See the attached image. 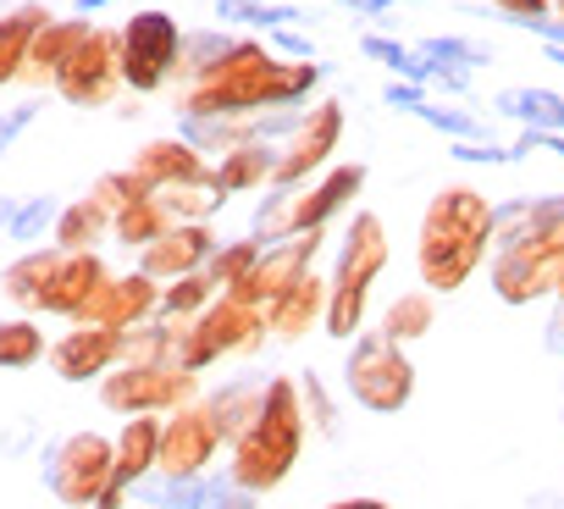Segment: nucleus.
I'll use <instances>...</instances> for the list:
<instances>
[{
  "instance_id": "f257e3e1",
  "label": "nucleus",
  "mask_w": 564,
  "mask_h": 509,
  "mask_svg": "<svg viewBox=\"0 0 564 509\" xmlns=\"http://www.w3.org/2000/svg\"><path fill=\"white\" fill-rule=\"evenodd\" d=\"M498 111L531 122V133H558L564 128V95H553V89H503Z\"/></svg>"
},
{
  "instance_id": "f03ea898",
  "label": "nucleus",
  "mask_w": 564,
  "mask_h": 509,
  "mask_svg": "<svg viewBox=\"0 0 564 509\" xmlns=\"http://www.w3.org/2000/svg\"><path fill=\"white\" fill-rule=\"evenodd\" d=\"M426 56H432V62H459V67H481V62H487V51H481V45H465V40H432Z\"/></svg>"
},
{
  "instance_id": "7ed1b4c3",
  "label": "nucleus",
  "mask_w": 564,
  "mask_h": 509,
  "mask_svg": "<svg viewBox=\"0 0 564 509\" xmlns=\"http://www.w3.org/2000/svg\"><path fill=\"white\" fill-rule=\"evenodd\" d=\"M426 122H437V128H448V133H481L470 117H459V111H437V106H415Z\"/></svg>"
},
{
  "instance_id": "20e7f679",
  "label": "nucleus",
  "mask_w": 564,
  "mask_h": 509,
  "mask_svg": "<svg viewBox=\"0 0 564 509\" xmlns=\"http://www.w3.org/2000/svg\"><path fill=\"white\" fill-rule=\"evenodd\" d=\"M29 117H34V106H18V111H12L7 122H0V144H7V139H12V133H18V128H23Z\"/></svg>"
},
{
  "instance_id": "39448f33",
  "label": "nucleus",
  "mask_w": 564,
  "mask_h": 509,
  "mask_svg": "<svg viewBox=\"0 0 564 509\" xmlns=\"http://www.w3.org/2000/svg\"><path fill=\"white\" fill-rule=\"evenodd\" d=\"M344 7H360V12H371V18H377V12H388V0H344Z\"/></svg>"
}]
</instances>
